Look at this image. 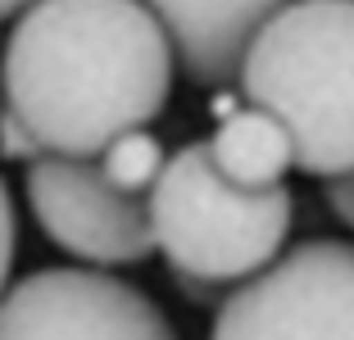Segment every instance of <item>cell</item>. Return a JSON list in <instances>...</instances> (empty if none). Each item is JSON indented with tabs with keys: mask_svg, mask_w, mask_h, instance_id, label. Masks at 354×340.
I'll use <instances>...</instances> for the list:
<instances>
[{
	"mask_svg": "<svg viewBox=\"0 0 354 340\" xmlns=\"http://www.w3.org/2000/svg\"><path fill=\"white\" fill-rule=\"evenodd\" d=\"M173 46L146 0H32L5 41V109L46 155L95 159L150 127L173 91Z\"/></svg>",
	"mask_w": 354,
	"mask_h": 340,
	"instance_id": "obj_1",
	"label": "cell"
},
{
	"mask_svg": "<svg viewBox=\"0 0 354 340\" xmlns=\"http://www.w3.org/2000/svg\"><path fill=\"white\" fill-rule=\"evenodd\" d=\"M236 82L286 127L304 177L354 168V0H286L250 37Z\"/></svg>",
	"mask_w": 354,
	"mask_h": 340,
	"instance_id": "obj_2",
	"label": "cell"
},
{
	"mask_svg": "<svg viewBox=\"0 0 354 340\" xmlns=\"http://www.w3.org/2000/svg\"><path fill=\"white\" fill-rule=\"evenodd\" d=\"M146 200L155 249L168 258V272L223 290L263 272L286 249L295 214L286 182L268 191L227 182L209 164L205 141H187L168 155Z\"/></svg>",
	"mask_w": 354,
	"mask_h": 340,
	"instance_id": "obj_3",
	"label": "cell"
},
{
	"mask_svg": "<svg viewBox=\"0 0 354 340\" xmlns=\"http://www.w3.org/2000/svg\"><path fill=\"white\" fill-rule=\"evenodd\" d=\"M209 340H354V240H304L218 299Z\"/></svg>",
	"mask_w": 354,
	"mask_h": 340,
	"instance_id": "obj_4",
	"label": "cell"
},
{
	"mask_svg": "<svg viewBox=\"0 0 354 340\" xmlns=\"http://www.w3.org/2000/svg\"><path fill=\"white\" fill-rule=\"evenodd\" d=\"M0 340H177L164 309L104 268H41L0 290Z\"/></svg>",
	"mask_w": 354,
	"mask_h": 340,
	"instance_id": "obj_5",
	"label": "cell"
},
{
	"mask_svg": "<svg viewBox=\"0 0 354 340\" xmlns=\"http://www.w3.org/2000/svg\"><path fill=\"white\" fill-rule=\"evenodd\" d=\"M28 209L46 236L86 268H127L155 254L150 200L109 186L95 159H32Z\"/></svg>",
	"mask_w": 354,
	"mask_h": 340,
	"instance_id": "obj_6",
	"label": "cell"
},
{
	"mask_svg": "<svg viewBox=\"0 0 354 340\" xmlns=\"http://www.w3.org/2000/svg\"><path fill=\"white\" fill-rule=\"evenodd\" d=\"M164 23L177 68L196 86H223L236 77L250 37L286 0H146Z\"/></svg>",
	"mask_w": 354,
	"mask_h": 340,
	"instance_id": "obj_7",
	"label": "cell"
},
{
	"mask_svg": "<svg viewBox=\"0 0 354 340\" xmlns=\"http://www.w3.org/2000/svg\"><path fill=\"white\" fill-rule=\"evenodd\" d=\"M205 150H209V164L218 168L227 182L250 186V191L281 186L286 173L295 168V150H291L286 127L259 104H241L227 118H218Z\"/></svg>",
	"mask_w": 354,
	"mask_h": 340,
	"instance_id": "obj_8",
	"label": "cell"
},
{
	"mask_svg": "<svg viewBox=\"0 0 354 340\" xmlns=\"http://www.w3.org/2000/svg\"><path fill=\"white\" fill-rule=\"evenodd\" d=\"M164 164H168L164 141H159V136H150L146 127L114 136V141L95 155V168L104 173V182L118 186V191H127V196H150V186L159 182Z\"/></svg>",
	"mask_w": 354,
	"mask_h": 340,
	"instance_id": "obj_9",
	"label": "cell"
},
{
	"mask_svg": "<svg viewBox=\"0 0 354 340\" xmlns=\"http://www.w3.org/2000/svg\"><path fill=\"white\" fill-rule=\"evenodd\" d=\"M46 150L37 145V136L23 127V118H14L10 109H0V159H14V164H32L41 159Z\"/></svg>",
	"mask_w": 354,
	"mask_h": 340,
	"instance_id": "obj_10",
	"label": "cell"
},
{
	"mask_svg": "<svg viewBox=\"0 0 354 340\" xmlns=\"http://www.w3.org/2000/svg\"><path fill=\"white\" fill-rule=\"evenodd\" d=\"M318 182H323V205H327V214H332L341 227H350V232H354V168H350V173L318 177Z\"/></svg>",
	"mask_w": 354,
	"mask_h": 340,
	"instance_id": "obj_11",
	"label": "cell"
},
{
	"mask_svg": "<svg viewBox=\"0 0 354 340\" xmlns=\"http://www.w3.org/2000/svg\"><path fill=\"white\" fill-rule=\"evenodd\" d=\"M14 249H19V218H14V196H10V186H5V177H0V290L10 286Z\"/></svg>",
	"mask_w": 354,
	"mask_h": 340,
	"instance_id": "obj_12",
	"label": "cell"
},
{
	"mask_svg": "<svg viewBox=\"0 0 354 340\" xmlns=\"http://www.w3.org/2000/svg\"><path fill=\"white\" fill-rule=\"evenodd\" d=\"M32 0H0V19H14V14H23Z\"/></svg>",
	"mask_w": 354,
	"mask_h": 340,
	"instance_id": "obj_13",
	"label": "cell"
}]
</instances>
